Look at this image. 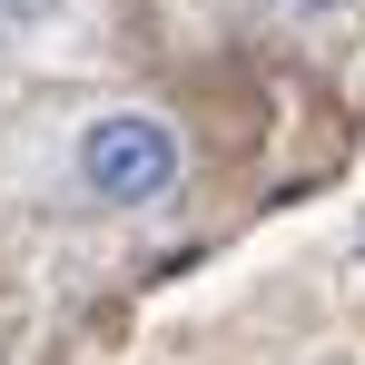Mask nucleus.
I'll return each mask as SVG.
<instances>
[{
    "label": "nucleus",
    "instance_id": "obj_1",
    "mask_svg": "<svg viewBox=\"0 0 365 365\" xmlns=\"http://www.w3.org/2000/svg\"><path fill=\"white\" fill-rule=\"evenodd\" d=\"M60 178L69 207H89V217H158L187 187V138L158 109H89L60 148Z\"/></svg>",
    "mask_w": 365,
    "mask_h": 365
},
{
    "label": "nucleus",
    "instance_id": "obj_2",
    "mask_svg": "<svg viewBox=\"0 0 365 365\" xmlns=\"http://www.w3.org/2000/svg\"><path fill=\"white\" fill-rule=\"evenodd\" d=\"M0 30L30 60H79L89 50V0H0Z\"/></svg>",
    "mask_w": 365,
    "mask_h": 365
},
{
    "label": "nucleus",
    "instance_id": "obj_3",
    "mask_svg": "<svg viewBox=\"0 0 365 365\" xmlns=\"http://www.w3.org/2000/svg\"><path fill=\"white\" fill-rule=\"evenodd\" d=\"M277 10H287L297 30H336V20H356L365 0H277Z\"/></svg>",
    "mask_w": 365,
    "mask_h": 365
},
{
    "label": "nucleus",
    "instance_id": "obj_4",
    "mask_svg": "<svg viewBox=\"0 0 365 365\" xmlns=\"http://www.w3.org/2000/svg\"><path fill=\"white\" fill-rule=\"evenodd\" d=\"M346 257H356V277H365V217H356V237H346Z\"/></svg>",
    "mask_w": 365,
    "mask_h": 365
},
{
    "label": "nucleus",
    "instance_id": "obj_5",
    "mask_svg": "<svg viewBox=\"0 0 365 365\" xmlns=\"http://www.w3.org/2000/svg\"><path fill=\"white\" fill-rule=\"evenodd\" d=\"M326 365H365V356H326Z\"/></svg>",
    "mask_w": 365,
    "mask_h": 365
}]
</instances>
